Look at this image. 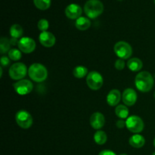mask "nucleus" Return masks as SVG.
<instances>
[{"instance_id": "obj_30", "label": "nucleus", "mask_w": 155, "mask_h": 155, "mask_svg": "<svg viewBox=\"0 0 155 155\" xmlns=\"http://www.w3.org/2000/svg\"><path fill=\"white\" fill-rule=\"evenodd\" d=\"M98 155H117L111 150H103L98 154Z\"/></svg>"}, {"instance_id": "obj_19", "label": "nucleus", "mask_w": 155, "mask_h": 155, "mask_svg": "<svg viewBox=\"0 0 155 155\" xmlns=\"http://www.w3.org/2000/svg\"><path fill=\"white\" fill-rule=\"evenodd\" d=\"M129 109L125 104H118L115 108V114L120 119H127L129 117Z\"/></svg>"}, {"instance_id": "obj_28", "label": "nucleus", "mask_w": 155, "mask_h": 155, "mask_svg": "<svg viewBox=\"0 0 155 155\" xmlns=\"http://www.w3.org/2000/svg\"><path fill=\"white\" fill-rule=\"evenodd\" d=\"M11 59L9 58L8 56H2L0 59V63H1V67H8L10 64Z\"/></svg>"}, {"instance_id": "obj_33", "label": "nucleus", "mask_w": 155, "mask_h": 155, "mask_svg": "<svg viewBox=\"0 0 155 155\" xmlns=\"http://www.w3.org/2000/svg\"><path fill=\"white\" fill-rule=\"evenodd\" d=\"M120 155H127V154H120Z\"/></svg>"}, {"instance_id": "obj_22", "label": "nucleus", "mask_w": 155, "mask_h": 155, "mask_svg": "<svg viewBox=\"0 0 155 155\" xmlns=\"http://www.w3.org/2000/svg\"><path fill=\"white\" fill-rule=\"evenodd\" d=\"M107 140V136L105 132L102 130H98L94 134V141L97 145H102L106 143Z\"/></svg>"}, {"instance_id": "obj_17", "label": "nucleus", "mask_w": 155, "mask_h": 155, "mask_svg": "<svg viewBox=\"0 0 155 155\" xmlns=\"http://www.w3.org/2000/svg\"><path fill=\"white\" fill-rule=\"evenodd\" d=\"M143 63L142 60L138 58H132L127 61V68L133 72H138L142 70Z\"/></svg>"}, {"instance_id": "obj_37", "label": "nucleus", "mask_w": 155, "mask_h": 155, "mask_svg": "<svg viewBox=\"0 0 155 155\" xmlns=\"http://www.w3.org/2000/svg\"><path fill=\"white\" fill-rule=\"evenodd\" d=\"M154 2H155V0H154Z\"/></svg>"}, {"instance_id": "obj_10", "label": "nucleus", "mask_w": 155, "mask_h": 155, "mask_svg": "<svg viewBox=\"0 0 155 155\" xmlns=\"http://www.w3.org/2000/svg\"><path fill=\"white\" fill-rule=\"evenodd\" d=\"M18 46L21 52H24L25 54H30L36 49V44L33 39L24 36L19 39Z\"/></svg>"}, {"instance_id": "obj_26", "label": "nucleus", "mask_w": 155, "mask_h": 155, "mask_svg": "<svg viewBox=\"0 0 155 155\" xmlns=\"http://www.w3.org/2000/svg\"><path fill=\"white\" fill-rule=\"evenodd\" d=\"M37 27L41 32L47 31V30L49 27V23H48V21L46 19L42 18V19L39 20V22H38Z\"/></svg>"}, {"instance_id": "obj_24", "label": "nucleus", "mask_w": 155, "mask_h": 155, "mask_svg": "<svg viewBox=\"0 0 155 155\" xmlns=\"http://www.w3.org/2000/svg\"><path fill=\"white\" fill-rule=\"evenodd\" d=\"M35 6L39 10H47L51 5V0H33Z\"/></svg>"}, {"instance_id": "obj_7", "label": "nucleus", "mask_w": 155, "mask_h": 155, "mask_svg": "<svg viewBox=\"0 0 155 155\" xmlns=\"http://www.w3.org/2000/svg\"><path fill=\"white\" fill-rule=\"evenodd\" d=\"M86 83L89 89L93 91H97L102 87L104 79L99 72L92 71L86 76Z\"/></svg>"}, {"instance_id": "obj_1", "label": "nucleus", "mask_w": 155, "mask_h": 155, "mask_svg": "<svg viewBox=\"0 0 155 155\" xmlns=\"http://www.w3.org/2000/svg\"><path fill=\"white\" fill-rule=\"evenodd\" d=\"M154 77L148 71H141L135 78L136 89L142 92H148L154 86Z\"/></svg>"}, {"instance_id": "obj_14", "label": "nucleus", "mask_w": 155, "mask_h": 155, "mask_svg": "<svg viewBox=\"0 0 155 155\" xmlns=\"http://www.w3.org/2000/svg\"><path fill=\"white\" fill-rule=\"evenodd\" d=\"M65 15L71 20H77L80 18L83 13V9L77 4H70L65 8Z\"/></svg>"}, {"instance_id": "obj_23", "label": "nucleus", "mask_w": 155, "mask_h": 155, "mask_svg": "<svg viewBox=\"0 0 155 155\" xmlns=\"http://www.w3.org/2000/svg\"><path fill=\"white\" fill-rule=\"evenodd\" d=\"M10 39L6 37H2L0 39V53L4 54L5 53L8 52L11 49Z\"/></svg>"}, {"instance_id": "obj_18", "label": "nucleus", "mask_w": 155, "mask_h": 155, "mask_svg": "<svg viewBox=\"0 0 155 155\" xmlns=\"http://www.w3.org/2000/svg\"><path fill=\"white\" fill-rule=\"evenodd\" d=\"M75 26L77 30L85 31L91 27V21L89 18H85V17L81 16L78 19L76 20Z\"/></svg>"}, {"instance_id": "obj_27", "label": "nucleus", "mask_w": 155, "mask_h": 155, "mask_svg": "<svg viewBox=\"0 0 155 155\" xmlns=\"http://www.w3.org/2000/svg\"><path fill=\"white\" fill-rule=\"evenodd\" d=\"M126 66V62L124 59L118 58L117 59L114 63V67L117 71H122L124 69Z\"/></svg>"}, {"instance_id": "obj_29", "label": "nucleus", "mask_w": 155, "mask_h": 155, "mask_svg": "<svg viewBox=\"0 0 155 155\" xmlns=\"http://www.w3.org/2000/svg\"><path fill=\"white\" fill-rule=\"evenodd\" d=\"M116 126L117 128L124 129V127H126V120L123 119H119L116 122Z\"/></svg>"}, {"instance_id": "obj_25", "label": "nucleus", "mask_w": 155, "mask_h": 155, "mask_svg": "<svg viewBox=\"0 0 155 155\" xmlns=\"http://www.w3.org/2000/svg\"><path fill=\"white\" fill-rule=\"evenodd\" d=\"M8 58L13 61H18L22 57V54H21V51L18 48H11L10 51L8 52Z\"/></svg>"}, {"instance_id": "obj_15", "label": "nucleus", "mask_w": 155, "mask_h": 155, "mask_svg": "<svg viewBox=\"0 0 155 155\" xmlns=\"http://www.w3.org/2000/svg\"><path fill=\"white\" fill-rule=\"evenodd\" d=\"M121 98H122V95H121L120 90L117 89H111L107 93L106 101H107L108 105L111 106V107H114V106L118 105V104L120 101Z\"/></svg>"}, {"instance_id": "obj_36", "label": "nucleus", "mask_w": 155, "mask_h": 155, "mask_svg": "<svg viewBox=\"0 0 155 155\" xmlns=\"http://www.w3.org/2000/svg\"><path fill=\"white\" fill-rule=\"evenodd\" d=\"M119 1H122V0H119Z\"/></svg>"}, {"instance_id": "obj_4", "label": "nucleus", "mask_w": 155, "mask_h": 155, "mask_svg": "<svg viewBox=\"0 0 155 155\" xmlns=\"http://www.w3.org/2000/svg\"><path fill=\"white\" fill-rule=\"evenodd\" d=\"M114 51L119 58L127 60L130 59L133 54V48L125 41H119L114 46Z\"/></svg>"}, {"instance_id": "obj_5", "label": "nucleus", "mask_w": 155, "mask_h": 155, "mask_svg": "<svg viewBox=\"0 0 155 155\" xmlns=\"http://www.w3.org/2000/svg\"><path fill=\"white\" fill-rule=\"evenodd\" d=\"M27 74H28L27 66L21 62H16L13 64L10 67L8 71L9 77H11V79L17 81L23 80L26 77Z\"/></svg>"}, {"instance_id": "obj_16", "label": "nucleus", "mask_w": 155, "mask_h": 155, "mask_svg": "<svg viewBox=\"0 0 155 155\" xmlns=\"http://www.w3.org/2000/svg\"><path fill=\"white\" fill-rule=\"evenodd\" d=\"M129 143L135 148H141L145 145V139L143 136L138 134H133L129 139Z\"/></svg>"}, {"instance_id": "obj_31", "label": "nucleus", "mask_w": 155, "mask_h": 155, "mask_svg": "<svg viewBox=\"0 0 155 155\" xmlns=\"http://www.w3.org/2000/svg\"><path fill=\"white\" fill-rule=\"evenodd\" d=\"M10 42L12 45H18V42H19V40H18V39H15V38H12V39H10Z\"/></svg>"}, {"instance_id": "obj_3", "label": "nucleus", "mask_w": 155, "mask_h": 155, "mask_svg": "<svg viewBox=\"0 0 155 155\" xmlns=\"http://www.w3.org/2000/svg\"><path fill=\"white\" fill-rule=\"evenodd\" d=\"M84 12L90 19H95L104 12V5L100 0H88L84 5Z\"/></svg>"}, {"instance_id": "obj_6", "label": "nucleus", "mask_w": 155, "mask_h": 155, "mask_svg": "<svg viewBox=\"0 0 155 155\" xmlns=\"http://www.w3.org/2000/svg\"><path fill=\"white\" fill-rule=\"evenodd\" d=\"M126 127L131 133L138 134L143 131L145 124L140 117L132 115L126 120Z\"/></svg>"}, {"instance_id": "obj_21", "label": "nucleus", "mask_w": 155, "mask_h": 155, "mask_svg": "<svg viewBox=\"0 0 155 155\" xmlns=\"http://www.w3.org/2000/svg\"><path fill=\"white\" fill-rule=\"evenodd\" d=\"M88 69L83 65L75 67L73 70V75L77 79H83L88 75Z\"/></svg>"}, {"instance_id": "obj_13", "label": "nucleus", "mask_w": 155, "mask_h": 155, "mask_svg": "<svg viewBox=\"0 0 155 155\" xmlns=\"http://www.w3.org/2000/svg\"><path fill=\"white\" fill-rule=\"evenodd\" d=\"M90 125L94 130H99L102 128L105 124V117L101 112H95L92 114L89 119Z\"/></svg>"}, {"instance_id": "obj_9", "label": "nucleus", "mask_w": 155, "mask_h": 155, "mask_svg": "<svg viewBox=\"0 0 155 155\" xmlns=\"http://www.w3.org/2000/svg\"><path fill=\"white\" fill-rule=\"evenodd\" d=\"M14 89L18 95H28L33 91V84L30 80L23 79L14 83Z\"/></svg>"}, {"instance_id": "obj_34", "label": "nucleus", "mask_w": 155, "mask_h": 155, "mask_svg": "<svg viewBox=\"0 0 155 155\" xmlns=\"http://www.w3.org/2000/svg\"><path fill=\"white\" fill-rule=\"evenodd\" d=\"M154 98H155V92H154Z\"/></svg>"}, {"instance_id": "obj_20", "label": "nucleus", "mask_w": 155, "mask_h": 155, "mask_svg": "<svg viewBox=\"0 0 155 155\" xmlns=\"http://www.w3.org/2000/svg\"><path fill=\"white\" fill-rule=\"evenodd\" d=\"M9 33H10V36H12V38H15V39H18L20 38H22L23 34H24V30L20 24H15L11 26Z\"/></svg>"}, {"instance_id": "obj_8", "label": "nucleus", "mask_w": 155, "mask_h": 155, "mask_svg": "<svg viewBox=\"0 0 155 155\" xmlns=\"http://www.w3.org/2000/svg\"><path fill=\"white\" fill-rule=\"evenodd\" d=\"M15 121L18 127L24 130L30 128L33 123L32 115L28 111L24 110H21L17 112L15 115Z\"/></svg>"}, {"instance_id": "obj_12", "label": "nucleus", "mask_w": 155, "mask_h": 155, "mask_svg": "<svg viewBox=\"0 0 155 155\" xmlns=\"http://www.w3.org/2000/svg\"><path fill=\"white\" fill-rule=\"evenodd\" d=\"M39 41L42 46L45 48H51L54 45L56 42V38L52 33L48 31L41 32L39 36Z\"/></svg>"}, {"instance_id": "obj_11", "label": "nucleus", "mask_w": 155, "mask_h": 155, "mask_svg": "<svg viewBox=\"0 0 155 155\" xmlns=\"http://www.w3.org/2000/svg\"><path fill=\"white\" fill-rule=\"evenodd\" d=\"M137 93L132 88H127L124 91L122 94V101L127 107L134 105L137 101Z\"/></svg>"}, {"instance_id": "obj_2", "label": "nucleus", "mask_w": 155, "mask_h": 155, "mask_svg": "<svg viewBox=\"0 0 155 155\" xmlns=\"http://www.w3.org/2000/svg\"><path fill=\"white\" fill-rule=\"evenodd\" d=\"M28 76L33 81L42 83L48 77V71L42 64L33 63L28 68Z\"/></svg>"}, {"instance_id": "obj_32", "label": "nucleus", "mask_w": 155, "mask_h": 155, "mask_svg": "<svg viewBox=\"0 0 155 155\" xmlns=\"http://www.w3.org/2000/svg\"><path fill=\"white\" fill-rule=\"evenodd\" d=\"M154 146L155 147V138H154Z\"/></svg>"}, {"instance_id": "obj_35", "label": "nucleus", "mask_w": 155, "mask_h": 155, "mask_svg": "<svg viewBox=\"0 0 155 155\" xmlns=\"http://www.w3.org/2000/svg\"><path fill=\"white\" fill-rule=\"evenodd\" d=\"M152 155H155V152L153 153V154H152Z\"/></svg>"}]
</instances>
